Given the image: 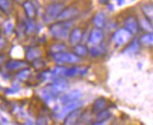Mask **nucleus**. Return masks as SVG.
<instances>
[{
	"mask_svg": "<svg viewBox=\"0 0 153 125\" xmlns=\"http://www.w3.org/2000/svg\"><path fill=\"white\" fill-rule=\"evenodd\" d=\"M142 41L145 44H153V35L149 34V35H146L142 37Z\"/></svg>",
	"mask_w": 153,
	"mask_h": 125,
	"instance_id": "obj_1",
	"label": "nucleus"
}]
</instances>
